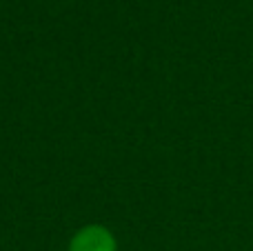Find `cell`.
Listing matches in <instances>:
<instances>
[{"mask_svg":"<svg viewBox=\"0 0 253 251\" xmlns=\"http://www.w3.org/2000/svg\"><path fill=\"white\" fill-rule=\"evenodd\" d=\"M69 251H118V245L107 227L87 225L71 236Z\"/></svg>","mask_w":253,"mask_h":251,"instance_id":"cell-1","label":"cell"}]
</instances>
